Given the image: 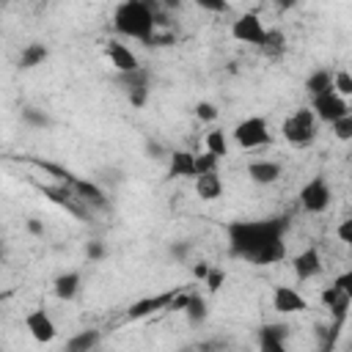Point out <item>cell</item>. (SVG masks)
I'll list each match as a JSON object with an SVG mask.
<instances>
[{
  "instance_id": "cell-19",
  "label": "cell",
  "mask_w": 352,
  "mask_h": 352,
  "mask_svg": "<svg viewBox=\"0 0 352 352\" xmlns=\"http://www.w3.org/2000/svg\"><path fill=\"white\" fill-rule=\"evenodd\" d=\"M176 294H179V289H170V292H165V294L138 300V302L126 311V316H129V319H143V316H148V314H154V311H160V308H170V302H173Z\"/></svg>"
},
{
  "instance_id": "cell-28",
  "label": "cell",
  "mask_w": 352,
  "mask_h": 352,
  "mask_svg": "<svg viewBox=\"0 0 352 352\" xmlns=\"http://www.w3.org/2000/svg\"><path fill=\"white\" fill-rule=\"evenodd\" d=\"M22 121H25V124H30V126H38V129H44V126L50 124L47 113H44V110H36V107L22 110Z\"/></svg>"
},
{
  "instance_id": "cell-7",
  "label": "cell",
  "mask_w": 352,
  "mask_h": 352,
  "mask_svg": "<svg viewBox=\"0 0 352 352\" xmlns=\"http://www.w3.org/2000/svg\"><path fill=\"white\" fill-rule=\"evenodd\" d=\"M267 33H270V28H264L261 16L253 14V11H245L231 25V36L236 41H242V44H250V47H261L267 41Z\"/></svg>"
},
{
  "instance_id": "cell-38",
  "label": "cell",
  "mask_w": 352,
  "mask_h": 352,
  "mask_svg": "<svg viewBox=\"0 0 352 352\" xmlns=\"http://www.w3.org/2000/svg\"><path fill=\"white\" fill-rule=\"evenodd\" d=\"M192 275H195L198 280H206V275H209V264H206V261H198V264L192 267Z\"/></svg>"
},
{
  "instance_id": "cell-34",
  "label": "cell",
  "mask_w": 352,
  "mask_h": 352,
  "mask_svg": "<svg viewBox=\"0 0 352 352\" xmlns=\"http://www.w3.org/2000/svg\"><path fill=\"white\" fill-rule=\"evenodd\" d=\"M333 283L352 300V270H344V272H338L336 278H333Z\"/></svg>"
},
{
  "instance_id": "cell-16",
  "label": "cell",
  "mask_w": 352,
  "mask_h": 352,
  "mask_svg": "<svg viewBox=\"0 0 352 352\" xmlns=\"http://www.w3.org/2000/svg\"><path fill=\"white\" fill-rule=\"evenodd\" d=\"M289 341V324L283 322H270L258 327V346L267 352H280Z\"/></svg>"
},
{
  "instance_id": "cell-27",
  "label": "cell",
  "mask_w": 352,
  "mask_h": 352,
  "mask_svg": "<svg viewBox=\"0 0 352 352\" xmlns=\"http://www.w3.org/2000/svg\"><path fill=\"white\" fill-rule=\"evenodd\" d=\"M333 88L344 96V99H352V74L349 72H336V77H333Z\"/></svg>"
},
{
  "instance_id": "cell-32",
  "label": "cell",
  "mask_w": 352,
  "mask_h": 352,
  "mask_svg": "<svg viewBox=\"0 0 352 352\" xmlns=\"http://www.w3.org/2000/svg\"><path fill=\"white\" fill-rule=\"evenodd\" d=\"M195 116H198V121H217V107L212 104V102H198L195 104Z\"/></svg>"
},
{
  "instance_id": "cell-24",
  "label": "cell",
  "mask_w": 352,
  "mask_h": 352,
  "mask_svg": "<svg viewBox=\"0 0 352 352\" xmlns=\"http://www.w3.org/2000/svg\"><path fill=\"white\" fill-rule=\"evenodd\" d=\"M184 314L190 319V324H201L206 316H209V308H206V300L201 294H190L187 305H184Z\"/></svg>"
},
{
  "instance_id": "cell-31",
  "label": "cell",
  "mask_w": 352,
  "mask_h": 352,
  "mask_svg": "<svg viewBox=\"0 0 352 352\" xmlns=\"http://www.w3.org/2000/svg\"><path fill=\"white\" fill-rule=\"evenodd\" d=\"M336 236L349 248V253H352V214L349 217H344L341 223H338V228H336Z\"/></svg>"
},
{
  "instance_id": "cell-8",
  "label": "cell",
  "mask_w": 352,
  "mask_h": 352,
  "mask_svg": "<svg viewBox=\"0 0 352 352\" xmlns=\"http://www.w3.org/2000/svg\"><path fill=\"white\" fill-rule=\"evenodd\" d=\"M118 85H121V91H124V96L129 99V104L132 107H143L146 102H148V94H151V77H148V72L140 66V69H135V72H124V74H118Z\"/></svg>"
},
{
  "instance_id": "cell-39",
  "label": "cell",
  "mask_w": 352,
  "mask_h": 352,
  "mask_svg": "<svg viewBox=\"0 0 352 352\" xmlns=\"http://www.w3.org/2000/svg\"><path fill=\"white\" fill-rule=\"evenodd\" d=\"M272 3H275V8H278V11H292L300 0H272Z\"/></svg>"
},
{
  "instance_id": "cell-30",
  "label": "cell",
  "mask_w": 352,
  "mask_h": 352,
  "mask_svg": "<svg viewBox=\"0 0 352 352\" xmlns=\"http://www.w3.org/2000/svg\"><path fill=\"white\" fill-rule=\"evenodd\" d=\"M206 289L214 294V292H220L223 289V283H226V272L220 270V267H209V275H206Z\"/></svg>"
},
{
  "instance_id": "cell-11",
  "label": "cell",
  "mask_w": 352,
  "mask_h": 352,
  "mask_svg": "<svg viewBox=\"0 0 352 352\" xmlns=\"http://www.w3.org/2000/svg\"><path fill=\"white\" fill-rule=\"evenodd\" d=\"M292 270H294V278H297V280H314L316 275H322L324 261H322L319 248H316V245L302 248V250L292 258Z\"/></svg>"
},
{
  "instance_id": "cell-13",
  "label": "cell",
  "mask_w": 352,
  "mask_h": 352,
  "mask_svg": "<svg viewBox=\"0 0 352 352\" xmlns=\"http://www.w3.org/2000/svg\"><path fill=\"white\" fill-rule=\"evenodd\" d=\"M195 160H198V154H192L187 148L168 151V179H195L198 176Z\"/></svg>"
},
{
  "instance_id": "cell-15",
  "label": "cell",
  "mask_w": 352,
  "mask_h": 352,
  "mask_svg": "<svg viewBox=\"0 0 352 352\" xmlns=\"http://www.w3.org/2000/svg\"><path fill=\"white\" fill-rule=\"evenodd\" d=\"M280 176H283V168H280V162H275V160H253V162L248 165V179H250L253 184H258V187H270V184H275Z\"/></svg>"
},
{
  "instance_id": "cell-3",
  "label": "cell",
  "mask_w": 352,
  "mask_h": 352,
  "mask_svg": "<svg viewBox=\"0 0 352 352\" xmlns=\"http://www.w3.org/2000/svg\"><path fill=\"white\" fill-rule=\"evenodd\" d=\"M319 118H316V113L311 110V107H297L294 113H289L286 118H283V124H280V135L286 138V143L289 146H294V148H305V146H311L314 140H316V135H319Z\"/></svg>"
},
{
  "instance_id": "cell-18",
  "label": "cell",
  "mask_w": 352,
  "mask_h": 352,
  "mask_svg": "<svg viewBox=\"0 0 352 352\" xmlns=\"http://www.w3.org/2000/svg\"><path fill=\"white\" fill-rule=\"evenodd\" d=\"M80 289H82V275H80L77 270H66V272H60V275L52 280V294H55L58 300H63V302L74 300V297L80 294Z\"/></svg>"
},
{
  "instance_id": "cell-9",
  "label": "cell",
  "mask_w": 352,
  "mask_h": 352,
  "mask_svg": "<svg viewBox=\"0 0 352 352\" xmlns=\"http://www.w3.org/2000/svg\"><path fill=\"white\" fill-rule=\"evenodd\" d=\"M319 300H322V308L327 311L330 322H333L336 327H344V324H346V319H349V311H352V300H349V297H346L336 283L324 286V289H322V294H319Z\"/></svg>"
},
{
  "instance_id": "cell-5",
  "label": "cell",
  "mask_w": 352,
  "mask_h": 352,
  "mask_svg": "<svg viewBox=\"0 0 352 352\" xmlns=\"http://www.w3.org/2000/svg\"><path fill=\"white\" fill-rule=\"evenodd\" d=\"M297 201H300V209H302L305 214H322V212H327L330 204H333V187L327 184L324 176H311V179L300 187Z\"/></svg>"
},
{
  "instance_id": "cell-23",
  "label": "cell",
  "mask_w": 352,
  "mask_h": 352,
  "mask_svg": "<svg viewBox=\"0 0 352 352\" xmlns=\"http://www.w3.org/2000/svg\"><path fill=\"white\" fill-rule=\"evenodd\" d=\"M204 146H206V151H212V154H217L220 160L228 154V132H223V129H209L206 132V138H204Z\"/></svg>"
},
{
  "instance_id": "cell-40",
  "label": "cell",
  "mask_w": 352,
  "mask_h": 352,
  "mask_svg": "<svg viewBox=\"0 0 352 352\" xmlns=\"http://www.w3.org/2000/svg\"><path fill=\"white\" fill-rule=\"evenodd\" d=\"M28 228H30L33 234H41V231H44V228H41V223H36V220H30V223H28Z\"/></svg>"
},
{
  "instance_id": "cell-36",
  "label": "cell",
  "mask_w": 352,
  "mask_h": 352,
  "mask_svg": "<svg viewBox=\"0 0 352 352\" xmlns=\"http://www.w3.org/2000/svg\"><path fill=\"white\" fill-rule=\"evenodd\" d=\"M85 256H88V258H102V256H104V248H102V242H88V248H85Z\"/></svg>"
},
{
  "instance_id": "cell-10",
  "label": "cell",
  "mask_w": 352,
  "mask_h": 352,
  "mask_svg": "<svg viewBox=\"0 0 352 352\" xmlns=\"http://www.w3.org/2000/svg\"><path fill=\"white\" fill-rule=\"evenodd\" d=\"M25 330H28L30 338L38 341V344H50V341H55V336H58L55 319L50 316L47 308H33V311H28V316H25Z\"/></svg>"
},
{
  "instance_id": "cell-1",
  "label": "cell",
  "mask_w": 352,
  "mask_h": 352,
  "mask_svg": "<svg viewBox=\"0 0 352 352\" xmlns=\"http://www.w3.org/2000/svg\"><path fill=\"white\" fill-rule=\"evenodd\" d=\"M286 231L289 217H261V220H231L226 226L228 250L256 267L278 264L286 258Z\"/></svg>"
},
{
  "instance_id": "cell-17",
  "label": "cell",
  "mask_w": 352,
  "mask_h": 352,
  "mask_svg": "<svg viewBox=\"0 0 352 352\" xmlns=\"http://www.w3.org/2000/svg\"><path fill=\"white\" fill-rule=\"evenodd\" d=\"M192 187H195V195L201 201H217V198H223V190H226V184H223V179H220L217 170L198 173L192 179Z\"/></svg>"
},
{
  "instance_id": "cell-25",
  "label": "cell",
  "mask_w": 352,
  "mask_h": 352,
  "mask_svg": "<svg viewBox=\"0 0 352 352\" xmlns=\"http://www.w3.org/2000/svg\"><path fill=\"white\" fill-rule=\"evenodd\" d=\"M264 55H272V58H278L283 50H286V41H283V36H280V30H270L267 33V41L258 47Z\"/></svg>"
},
{
  "instance_id": "cell-35",
  "label": "cell",
  "mask_w": 352,
  "mask_h": 352,
  "mask_svg": "<svg viewBox=\"0 0 352 352\" xmlns=\"http://www.w3.org/2000/svg\"><path fill=\"white\" fill-rule=\"evenodd\" d=\"M187 253H190V242H176V245H170V256H173V258L182 261Z\"/></svg>"
},
{
  "instance_id": "cell-12",
  "label": "cell",
  "mask_w": 352,
  "mask_h": 352,
  "mask_svg": "<svg viewBox=\"0 0 352 352\" xmlns=\"http://www.w3.org/2000/svg\"><path fill=\"white\" fill-rule=\"evenodd\" d=\"M104 55H107L110 66L116 69V74L140 69V58H138V55L132 52V47H126L121 38H110V41H104Z\"/></svg>"
},
{
  "instance_id": "cell-4",
  "label": "cell",
  "mask_w": 352,
  "mask_h": 352,
  "mask_svg": "<svg viewBox=\"0 0 352 352\" xmlns=\"http://www.w3.org/2000/svg\"><path fill=\"white\" fill-rule=\"evenodd\" d=\"M231 138L239 148H261V146H270L272 143V132H270V124L267 118L261 116H248L242 118L234 129H231Z\"/></svg>"
},
{
  "instance_id": "cell-21",
  "label": "cell",
  "mask_w": 352,
  "mask_h": 352,
  "mask_svg": "<svg viewBox=\"0 0 352 352\" xmlns=\"http://www.w3.org/2000/svg\"><path fill=\"white\" fill-rule=\"evenodd\" d=\"M47 58H50V50H47L44 44L33 41V44H25V47H22L19 66H22V69H36V66H41Z\"/></svg>"
},
{
  "instance_id": "cell-2",
  "label": "cell",
  "mask_w": 352,
  "mask_h": 352,
  "mask_svg": "<svg viewBox=\"0 0 352 352\" xmlns=\"http://www.w3.org/2000/svg\"><path fill=\"white\" fill-rule=\"evenodd\" d=\"M113 30L121 38L154 44V36L160 30L157 6H151L148 0H121L113 8Z\"/></svg>"
},
{
  "instance_id": "cell-22",
  "label": "cell",
  "mask_w": 352,
  "mask_h": 352,
  "mask_svg": "<svg viewBox=\"0 0 352 352\" xmlns=\"http://www.w3.org/2000/svg\"><path fill=\"white\" fill-rule=\"evenodd\" d=\"M99 341H102L99 330H80V333H74V336L66 341V349H69V352H88V349H96Z\"/></svg>"
},
{
  "instance_id": "cell-20",
  "label": "cell",
  "mask_w": 352,
  "mask_h": 352,
  "mask_svg": "<svg viewBox=\"0 0 352 352\" xmlns=\"http://www.w3.org/2000/svg\"><path fill=\"white\" fill-rule=\"evenodd\" d=\"M333 77H336L333 69H324V66L314 69V72L305 77V91H308V96H316V94L333 88Z\"/></svg>"
},
{
  "instance_id": "cell-33",
  "label": "cell",
  "mask_w": 352,
  "mask_h": 352,
  "mask_svg": "<svg viewBox=\"0 0 352 352\" xmlns=\"http://www.w3.org/2000/svg\"><path fill=\"white\" fill-rule=\"evenodd\" d=\"M192 3L209 14H226L228 11V0H192Z\"/></svg>"
},
{
  "instance_id": "cell-29",
  "label": "cell",
  "mask_w": 352,
  "mask_h": 352,
  "mask_svg": "<svg viewBox=\"0 0 352 352\" xmlns=\"http://www.w3.org/2000/svg\"><path fill=\"white\" fill-rule=\"evenodd\" d=\"M195 165H198V173H209V170H217L220 157H217V154H212V151H204V154H198Z\"/></svg>"
},
{
  "instance_id": "cell-14",
  "label": "cell",
  "mask_w": 352,
  "mask_h": 352,
  "mask_svg": "<svg viewBox=\"0 0 352 352\" xmlns=\"http://www.w3.org/2000/svg\"><path fill=\"white\" fill-rule=\"evenodd\" d=\"M272 308L278 314L292 316V314H302L308 308V302H305V297L294 286H275L272 289Z\"/></svg>"
},
{
  "instance_id": "cell-26",
  "label": "cell",
  "mask_w": 352,
  "mask_h": 352,
  "mask_svg": "<svg viewBox=\"0 0 352 352\" xmlns=\"http://www.w3.org/2000/svg\"><path fill=\"white\" fill-rule=\"evenodd\" d=\"M330 129H333L336 140L349 143V140H352V110H349L346 116H341L338 121H333V124H330Z\"/></svg>"
},
{
  "instance_id": "cell-37",
  "label": "cell",
  "mask_w": 352,
  "mask_h": 352,
  "mask_svg": "<svg viewBox=\"0 0 352 352\" xmlns=\"http://www.w3.org/2000/svg\"><path fill=\"white\" fill-rule=\"evenodd\" d=\"M146 151H148V157H154V160H162V157H165V154H162V151H165L162 143H154V140L146 143Z\"/></svg>"
},
{
  "instance_id": "cell-6",
  "label": "cell",
  "mask_w": 352,
  "mask_h": 352,
  "mask_svg": "<svg viewBox=\"0 0 352 352\" xmlns=\"http://www.w3.org/2000/svg\"><path fill=\"white\" fill-rule=\"evenodd\" d=\"M311 110L316 113V118L322 124H333V121H338L341 116L349 113V99H344L336 88H327V91L311 96Z\"/></svg>"
}]
</instances>
